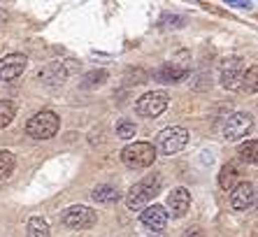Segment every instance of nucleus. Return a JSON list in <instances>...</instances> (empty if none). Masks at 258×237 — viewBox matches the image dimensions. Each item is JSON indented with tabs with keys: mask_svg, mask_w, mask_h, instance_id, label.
<instances>
[{
	"mask_svg": "<svg viewBox=\"0 0 258 237\" xmlns=\"http://www.w3.org/2000/svg\"><path fill=\"white\" fill-rule=\"evenodd\" d=\"M126 82H128V84H144V82H147V72H144V70L131 72V75L126 77Z\"/></svg>",
	"mask_w": 258,
	"mask_h": 237,
	"instance_id": "25",
	"label": "nucleus"
},
{
	"mask_svg": "<svg viewBox=\"0 0 258 237\" xmlns=\"http://www.w3.org/2000/svg\"><path fill=\"white\" fill-rule=\"evenodd\" d=\"M98 214L91 207H84V205H75V207H68L60 216V223L70 228V230H86L91 225H96Z\"/></svg>",
	"mask_w": 258,
	"mask_h": 237,
	"instance_id": "8",
	"label": "nucleus"
},
{
	"mask_svg": "<svg viewBox=\"0 0 258 237\" xmlns=\"http://www.w3.org/2000/svg\"><path fill=\"white\" fill-rule=\"evenodd\" d=\"M161 186H163V179H161V174H156V172H154V174H147L144 179H140L138 184L131 186V191H128V196H126L128 209H133V212L144 209L158 193H161Z\"/></svg>",
	"mask_w": 258,
	"mask_h": 237,
	"instance_id": "1",
	"label": "nucleus"
},
{
	"mask_svg": "<svg viewBox=\"0 0 258 237\" xmlns=\"http://www.w3.org/2000/svg\"><path fill=\"white\" fill-rule=\"evenodd\" d=\"M14 172V156L7 149H0V182Z\"/></svg>",
	"mask_w": 258,
	"mask_h": 237,
	"instance_id": "20",
	"label": "nucleus"
},
{
	"mask_svg": "<svg viewBox=\"0 0 258 237\" xmlns=\"http://www.w3.org/2000/svg\"><path fill=\"white\" fill-rule=\"evenodd\" d=\"M168 102H170V98L165 91H149V93H144L142 98H138L135 112L144 118H156L168 109Z\"/></svg>",
	"mask_w": 258,
	"mask_h": 237,
	"instance_id": "6",
	"label": "nucleus"
},
{
	"mask_svg": "<svg viewBox=\"0 0 258 237\" xmlns=\"http://www.w3.org/2000/svg\"><path fill=\"white\" fill-rule=\"evenodd\" d=\"M244 61L240 56H230V58H223L219 63V75H221V84L223 89L228 91H237L242 89V77H244Z\"/></svg>",
	"mask_w": 258,
	"mask_h": 237,
	"instance_id": "7",
	"label": "nucleus"
},
{
	"mask_svg": "<svg viewBox=\"0 0 258 237\" xmlns=\"http://www.w3.org/2000/svg\"><path fill=\"white\" fill-rule=\"evenodd\" d=\"M188 207H191V193L184 186L172 189V193L168 196V202H165V212L172 214V219H181V216H186Z\"/></svg>",
	"mask_w": 258,
	"mask_h": 237,
	"instance_id": "11",
	"label": "nucleus"
},
{
	"mask_svg": "<svg viewBox=\"0 0 258 237\" xmlns=\"http://www.w3.org/2000/svg\"><path fill=\"white\" fill-rule=\"evenodd\" d=\"M26 235L28 237H49V223L40 216H33L28 221V228H26Z\"/></svg>",
	"mask_w": 258,
	"mask_h": 237,
	"instance_id": "18",
	"label": "nucleus"
},
{
	"mask_svg": "<svg viewBox=\"0 0 258 237\" xmlns=\"http://www.w3.org/2000/svg\"><path fill=\"white\" fill-rule=\"evenodd\" d=\"M91 198L96 202H100V205H112V202H116L121 198L119 189L112 184H98L96 189H93V193H91Z\"/></svg>",
	"mask_w": 258,
	"mask_h": 237,
	"instance_id": "15",
	"label": "nucleus"
},
{
	"mask_svg": "<svg viewBox=\"0 0 258 237\" xmlns=\"http://www.w3.org/2000/svg\"><path fill=\"white\" fill-rule=\"evenodd\" d=\"M253 128V116L246 112H235L230 114L221 126V133H223V140L226 142H240L242 137L249 135V131Z\"/></svg>",
	"mask_w": 258,
	"mask_h": 237,
	"instance_id": "5",
	"label": "nucleus"
},
{
	"mask_svg": "<svg viewBox=\"0 0 258 237\" xmlns=\"http://www.w3.org/2000/svg\"><path fill=\"white\" fill-rule=\"evenodd\" d=\"M135 133H138V126L128 118H121L116 124V137H121V140H131V137H135Z\"/></svg>",
	"mask_w": 258,
	"mask_h": 237,
	"instance_id": "23",
	"label": "nucleus"
},
{
	"mask_svg": "<svg viewBox=\"0 0 258 237\" xmlns=\"http://www.w3.org/2000/svg\"><path fill=\"white\" fill-rule=\"evenodd\" d=\"M228 5H237V7H249V3L246 0H226Z\"/></svg>",
	"mask_w": 258,
	"mask_h": 237,
	"instance_id": "27",
	"label": "nucleus"
},
{
	"mask_svg": "<svg viewBox=\"0 0 258 237\" xmlns=\"http://www.w3.org/2000/svg\"><path fill=\"white\" fill-rule=\"evenodd\" d=\"M154 77L161 84H179L188 77V68L179 66V63H163V66L154 72Z\"/></svg>",
	"mask_w": 258,
	"mask_h": 237,
	"instance_id": "13",
	"label": "nucleus"
},
{
	"mask_svg": "<svg viewBox=\"0 0 258 237\" xmlns=\"http://www.w3.org/2000/svg\"><path fill=\"white\" fill-rule=\"evenodd\" d=\"M60 128V118L56 112L51 109H42V112H37L35 116L28 118V124H26V133L28 137L33 140H51V137L58 133Z\"/></svg>",
	"mask_w": 258,
	"mask_h": 237,
	"instance_id": "2",
	"label": "nucleus"
},
{
	"mask_svg": "<svg viewBox=\"0 0 258 237\" xmlns=\"http://www.w3.org/2000/svg\"><path fill=\"white\" fill-rule=\"evenodd\" d=\"M107 82V70H93L89 72V75H84V79H82V86L84 89H96V86H100V84Z\"/></svg>",
	"mask_w": 258,
	"mask_h": 237,
	"instance_id": "21",
	"label": "nucleus"
},
{
	"mask_svg": "<svg viewBox=\"0 0 258 237\" xmlns=\"http://www.w3.org/2000/svg\"><path fill=\"white\" fill-rule=\"evenodd\" d=\"M14 114H17V105L12 100H0V131L12 124Z\"/></svg>",
	"mask_w": 258,
	"mask_h": 237,
	"instance_id": "19",
	"label": "nucleus"
},
{
	"mask_svg": "<svg viewBox=\"0 0 258 237\" xmlns=\"http://www.w3.org/2000/svg\"><path fill=\"white\" fill-rule=\"evenodd\" d=\"M242 89L258 93V66H251L249 70H244V77H242Z\"/></svg>",
	"mask_w": 258,
	"mask_h": 237,
	"instance_id": "22",
	"label": "nucleus"
},
{
	"mask_svg": "<svg viewBox=\"0 0 258 237\" xmlns=\"http://www.w3.org/2000/svg\"><path fill=\"white\" fill-rule=\"evenodd\" d=\"M121 160H123V165L131 167V170H142V167L154 165L156 149L149 142H133V144H128V147H123Z\"/></svg>",
	"mask_w": 258,
	"mask_h": 237,
	"instance_id": "3",
	"label": "nucleus"
},
{
	"mask_svg": "<svg viewBox=\"0 0 258 237\" xmlns=\"http://www.w3.org/2000/svg\"><path fill=\"white\" fill-rule=\"evenodd\" d=\"M237 184H240V170H237L233 163L223 165L221 172H219V186H221L223 191H233Z\"/></svg>",
	"mask_w": 258,
	"mask_h": 237,
	"instance_id": "16",
	"label": "nucleus"
},
{
	"mask_svg": "<svg viewBox=\"0 0 258 237\" xmlns=\"http://www.w3.org/2000/svg\"><path fill=\"white\" fill-rule=\"evenodd\" d=\"M68 79V68L63 66V63H49V66H44L42 70H40V82L44 84V86H60V84Z\"/></svg>",
	"mask_w": 258,
	"mask_h": 237,
	"instance_id": "14",
	"label": "nucleus"
},
{
	"mask_svg": "<svg viewBox=\"0 0 258 237\" xmlns=\"http://www.w3.org/2000/svg\"><path fill=\"white\" fill-rule=\"evenodd\" d=\"M253 205H256V207H258V191H256V202H253Z\"/></svg>",
	"mask_w": 258,
	"mask_h": 237,
	"instance_id": "29",
	"label": "nucleus"
},
{
	"mask_svg": "<svg viewBox=\"0 0 258 237\" xmlns=\"http://www.w3.org/2000/svg\"><path fill=\"white\" fill-rule=\"evenodd\" d=\"M188 144V131L181 126H170L165 131L158 133L156 137V149L163 156H174Z\"/></svg>",
	"mask_w": 258,
	"mask_h": 237,
	"instance_id": "4",
	"label": "nucleus"
},
{
	"mask_svg": "<svg viewBox=\"0 0 258 237\" xmlns=\"http://www.w3.org/2000/svg\"><path fill=\"white\" fill-rule=\"evenodd\" d=\"M253 202H256V189L249 182H240L230 191V207L235 212H246L249 207H253Z\"/></svg>",
	"mask_w": 258,
	"mask_h": 237,
	"instance_id": "10",
	"label": "nucleus"
},
{
	"mask_svg": "<svg viewBox=\"0 0 258 237\" xmlns=\"http://www.w3.org/2000/svg\"><path fill=\"white\" fill-rule=\"evenodd\" d=\"M7 21H10V14H7L5 10H0V26H5Z\"/></svg>",
	"mask_w": 258,
	"mask_h": 237,
	"instance_id": "28",
	"label": "nucleus"
},
{
	"mask_svg": "<svg viewBox=\"0 0 258 237\" xmlns=\"http://www.w3.org/2000/svg\"><path fill=\"white\" fill-rule=\"evenodd\" d=\"M237 156H240L244 163L258 165V140H249V142H242L240 147H237Z\"/></svg>",
	"mask_w": 258,
	"mask_h": 237,
	"instance_id": "17",
	"label": "nucleus"
},
{
	"mask_svg": "<svg viewBox=\"0 0 258 237\" xmlns=\"http://www.w3.org/2000/svg\"><path fill=\"white\" fill-rule=\"evenodd\" d=\"M28 66V58L24 53H10L5 58H0V79L3 82H12L17 79Z\"/></svg>",
	"mask_w": 258,
	"mask_h": 237,
	"instance_id": "12",
	"label": "nucleus"
},
{
	"mask_svg": "<svg viewBox=\"0 0 258 237\" xmlns=\"http://www.w3.org/2000/svg\"><path fill=\"white\" fill-rule=\"evenodd\" d=\"M181 237H205V235L198 225H191V228H186V230L181 232Z\"/></svg>",
	"mask_w": 258,
	"mask_h": 237,
	"instance_id": "26",
	"label": "nucleus"
},
{
	"mask_svg": "<svg viewBox=\"0 0 258 237\" xmlns=\"http://www.w3.org/2000/svg\"><path fill=\"white\" fill-rule=\"evenodd\" d=\"M140 221L147 230L154 232H163L165 225H168V212L163 205H147V207L140 212Z\"/></svg>",
	"mask_w": 258,
	"mask_h": 237,
	"instance_id": "9",
	"label": "nucleus"
},
{
	"mask_svg": "<svg viewBox=\"0 0 258 237\" xmlns=\"http://www.w3.org/2000/svg\"><path fill=\"white\" fill-rule=\"evenodd\" d=\"M161 26L168 30H177V28H181V26H186V19L179 17V14H163Z\"/></svg>",
	"mask_w": 258,
	"mask_h": 237,
	"instance_id": "24",
	"label": "nucleus"
},
{
	"mask_svg": "<svg viewBox=\"0 0 258 237\" xmlns=\"http://www.w3.org/2000/svg\"><path fill=\"white\" fill-rule=\"evenodd\" d=\"M154 237H156V235H154Z\"/></svg>",
	"mask_w": 258,
	"mask_h": 237,
	"instance_id": "30",
	"label": "nucleus"
}]
</instances>
